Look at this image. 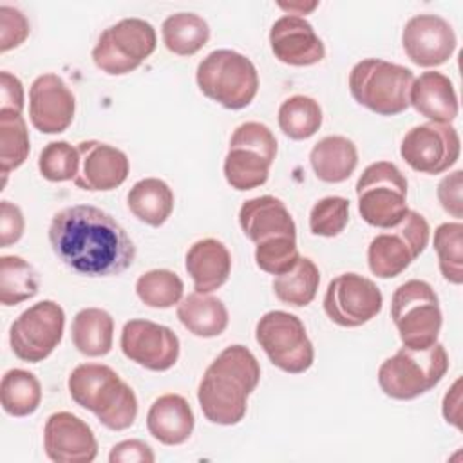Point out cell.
<instances>
[{
  "instance_id": "cell-13",
  "label": "cell",
  "mask_w": 463,
  "mask_h": 463,
  "mask_svg": "<svg viewBox=\"0 0 463 463\" xmlns=\"http://www.w3.org/2000/svg\"><path fill=\"white\" fill-rule=\"evenodd\" d=\"M65 311L54 300H40L14 318L9 344L16 358L36 364L45 360L61 342Z\"/></svg>"
},
{
  "instance_id": "cell-19",
  "label": "cell",
  "mask_w": 463,
  "mask_h": 463,
  "mask_svg": "<svg viewBox=\"0 0 463 463\" xmlns=\"http://www.w3.org/2000/svg\"><path fill=\"white\" fill-rule=\"evenodd\" d=\"M76 99L67 83L52 72L38 76L29 89V118L36 130L60 134L74 119Z\"/></svg>"
},
{
  "instance_id": "cell-11",
  "label": "cell",
  "mask_w": 463,
  "mask_h": 463,
  "mask_svg": "<svg viewBox=\"0 0 463 463\" xmlns=\"http://www.w3.org/2000/svg\"><path fill=\"white\" fill-rule=\"evenodd\" d=\"M255 340L269 362L284 373L300 374L313 365L315 349L302 320L288 311L264 313L255 326Z\"/></svg>"
},
{
  "instance_id": "cell-45",
  "label": "cell",
  "mask_w": 463,
  "mask_h": 463,
  "mask_svg": "<svg viewBox=\"0 0 463 463\" xmlns=\"http://www.w3.org/2000/svg\"><path fill=\"white\" fill-rule=\"evenodd\" d=\"M0 109L24 110V87L22 81L9 71L0 72Z\"/></svg>"
},
{
  "instance_id": "cell-6",
  "label": "cell",
  "mask_w": 463,
  "mask_h": 463,
  "mask_svg": "<svg viewBox=\"0 0 463 463\" xmlns=\"http://www.w3.org/2000/svg\"><path fill=\"white\" fill-rule=\"evenodd\" d=\"M412 81L411 69L380 58H365L349 72V90L354 101L380 116H396L409 107Z\"/></svg>"
},
{
  "instance_id": "cell-23",
  "label": "cell",
  "mask_w": 463,
  "mask_h": 463,
  "mask_svg": "<svg viewBox=\"0 0 463 463\" xmlns=\"http://www.w3.org/2000/svg\"><path fill=\"white\" fill-rule=\"evenodd\" d=\"M409 105L432 123H452L459 112L452 81L438 71H427L414 78L409 90Z\"/></svg>"
},
{
  "instance_id": "cell-9",
  "label": "cell",
  "mask_w": 463,
  "mask_h": 463,
  "mask_svg": "<svg viewBox=\"0 0 463 463\" xmlns=\"http://www.w3.org/2000/svg\"><path fill=\"white\" fill-rule=\"evenodd\" d=\"M358 212L374 228H392L407 208V179L402 170L389 161H376L365 166L356 181Z\"/></svg>"
},
{
  "instance_id": "cell-24",
  "label": "cell",
  "mask_w": 463,
  "mask_h": 463,
  "mask_svg": "<svg viewBox=\"0 0 463 463\" xmlns=\"http://www.w3.org/2000/svg\"><path fill=\"white\" fill-rule=\"evenodd\" d=\"M195 418L190 403L181 394H163L146 412V429L163 445H181L194 430Z\"/></svg>"
},
{
  "instance_id": "cell-2",
  "label": "cell",
  "mask_w": 463,
  "mask_h": 463,
  "mask_svg": "<svg viewBox=\"0 0 463 463\" xmlns=\"http://www.w3.org/2000/svg\"><path fill=\"white\" fill-rule=\"evenodd\" d=\"M259 380L260 365L248 347L241 344L224 347L199 382L197 402L204 418L215 425H237Z\"/></svg>"
},
{
  "instance_id": "cell-18",
  "label": "cell",
  "mask_w": 463,
  "mask_h": 463,
  "mask_svg": "<svg viewBox=\"0 0 463 463\" xmlns=\"http://www.w3.org/2000/svg\"><path fill=\"white\" fill-rule=\"evenodd\" d=\"M43 449L47 458L56 463H90L98 456V441L92 429L67 411L54 412L47 418Z\"/></svg>"
},
{
  "instance_id": "cell-20",
  "label": "cell",
  "mask_w": 463,
  "mask_h": 463,
  "mask_svg": "<svg viewBox=\"0 0 463 463\" xmlns=\"http://www.w3.org/2000/svg\"><path fill=\"white\" fill-rule=\"evenodd\" d=\"M80 168L74 184L89 192H110L121 186L130 172L128 157L123 150L96 139L78 143Z\"/></svg>"
},
{
  "instance_id": "cell-16",
  "label": "cell",
  "mask_w": 463,
  "mask_h": 463,
  "mask_svg": "<svg viewBox=\"0 0 463 463\" xmlns=\"http://www.w3.org/2000/svg\"><path fill=\"white\" fill-rule=\"evenodd\" d=\"M119 345L123 354L148 371H168L179 358L177 335L161 324L132 318L121 329Z\"/></svg>"
},
{
  "instance_id": "cell-31",
  "label": "cell",
  "mask_w": 463,
  "mask_h": 463,
  "mask_svg": "<svg viewBox=\"0 0 463 463\" xmlns=\"http://www.w3.org/2000/svg\"><path fill=\"white\" fill-rule=\"evenodd\" d=\"M320 284V271L309 257H300L297 264L273 279L275 297L293 307H304L313 302Z\"/></svg>"
},
{
  "instance_id": "cell-27",
  "label": "cell",
  "mask_w": 463,
  "mask_h": 463,
  "mask_svg": "<svg viewBox=\"0 0 463 463\" xmlns=\"http://www.w3.org/2000/svg\"><path fill=\"white\" fill-rule=\"evenodd\" d=\"M179 322L195 336L213 338L228 327V309L221 298L208 293H190L177 304Z\"/></svg>"
},
{
  "instance_id": "cell-21",
  "label": "cell",
  "mask_w": 463,
  "mask_h": 463,
  "mask_svg": "<svg viewBox=\"0 0 463 463\" xmlns=\"http://www.w3.org/2000/svg\"><path fill=\"white\" fill-rule=\"evenodd\" d=\"M269 45L275 58L286 65L307 67L324 60L326 47L313 25L298 14H284L271 25Z\"/></svg>"
},
{
  "instance_id": "cell-3",
  "label": "cell",
  "mask_w": 463,
  "mask_h": 463,
  "mask_svg": "<svg viewBox=\"0 0 463 463\" xmlns=\"http://www.w3.org/2000/svg\"><path fill=\"white\" fill-rule=\"evenodd\" d=\"M69 394L83 409L96 414L110 430H125L137 416V398L119 374L103 364H80L69 374Z\"/></svg>"
},
{
  "instance_id": "cell-22",
  "label": "cell",
  "mask_w": 463,
  "mask_h": 463,
  "mask_svg": "<svg viewBox=\"0 0 463 463\" xmlns=\"http://www.w3.org/2000/svg\"><path fill=\"white\" fill-rule=\"evenodd\" d=\"M239 224L251 242H262L273 237H297L295 221L286 204L273 195H260L242 203Z\"/></svg>"
},
{
  "instance_id": "cell-29",
  "label": "cell",
  "mask_w": 463,
  "mask_h": 463,
  "mask_svg": "<svg viewBox=\"0 0 463 463\" xmlns=\"http://www.w3.org/2000/svg\"><path fill=\"white\" fill-rule=\"evenodd\" d=\"M74 347L90 358L105 356L112 349L114 318L99 307H85L76 313L71 326Z\"/></svg>"
},
{
  "instance_id": "cell-41",
  "label": "cell",
  "mask_w": 463,
  "mask_h": 463,
  "mask_svg": "<svg viewBox=\"0 0 463 463\" xmlns=\"http://www.w3.org/2000/svg\"><path fill=\"white\" fill-rule=\"evenodd\" d=\"M29 20L11 5H0V51L7 52L25 42L29 36Z\"/></svg>"
},
{
  "instance_id": "cell-33",
  "label": "cell",
  "mask_w": 463,
  "mask_h": 463,
  "mask_svg": "<svg viewBox=\"0 0 463 463\" xmlns=\"http://www.w3.org/2000/svg\"><path fill=\"white\" fill-rule=\"evenodd\" d=\"M36 269L18 255L0 257V302L16 306L38 293Z\"/></svg>"
},
{
  "instance_id": "cell-46",
  "label": "cell",
  "mask_w": 463,
  "mask_h": 463,
  "mask_svg": "<svg viewBox=\"0 0 463 463\" xmlns=\"http://www.w3.org/2000/svg\"><path fill=\"white\" fill-rule=\"evenodd\" d=\"M443 418L447 423L461 429V378L454 382L443 398Z\"/></svg>"
},
{
  "instance_id": "cell-37",
  "label": "cell",
  "mask_w": 463,
  "mask_h": 463,
  "mask_svg": "<svg viewBox=\"0 0 463 463\" xmlns=\"http://www.w3.org/2000/svg\"><path fill=\"white\" fill-rule=\"evenodd\" d=\"M434 250L439 260V271L450 284L463 282V224L443 222L434 230Z\"/></svg>"
},
{
  "instance_id": "cell-7",
  "label": "cell",
  "mask_w": 463,
  "mask_h": 463,
  "mask_svg": "<svg viewBox=\"0 0 463 463\" xmlns=\"http://www.w3.org/2000/svg\"><path fill=\"white\" fill-rule=\"evenodd\" d=\"M391 318L405 347L427 349L434 345L443 315L432 286L420 279L400 284L391 298Z\"/></svg>"
},
{
  "instance_id": "cell-44",
  "label": "cell",
  "mask_w": 463,
  "mask_h": 463,
  "mask_svg": "<svg viewBox=\"0 0 463 463\" xmlns=\"http://www.w3.org/2000/svg\"><path fill=\"white\" fill-rule=\"evenodd\" d=\"M156 459L148 443L141 439H125L110 449V463H152Z\"/></svg>"
},
{
  "instance_id": "cell-38",
  "label": "cell",
  "mask_w": 463,
  "mask_h": 463,
  "mask_svg": "<svg viewBox=\"0 0 463 463\" xmlns=\"http://www.w3.org/2000/svg\"><path fill=\"white\" fill-rule=\"evenodd\" d=\"M78 168V148L69 145L67 141H51L40 152L38 170L51 183L74 181Z\"/></svg>"
},
{
  "instance_id": "cell-8",
  "label": "cell",
  "mask_w": 463,
  "mask_h": 463,
  "mask_svg": "<svg viewBox=\"0 0 463 463\" xmlns=\"http://www.w3.org/2000/svg\"><path fill=\"white\" fill-rule=\"evenodd\" d=\"M275 156L277 139L269 127L259 121L239 125L232 134L222 166L228 184L239 192L262 186L268 181Z\"/></svg>"
},
{
  "instance_id": "cell-36",
  "label": "cell",
  "mask_w": 463,
  "mask_h": 463,
  "mask_svg": "<svg viewBox=\"0 0 463 463\" xmlns=\"http://www.w3.org/2000/svg\"><path fill=\"white\" fill-rule=\"evenodd\" d=\"M184 284L181 277L170 269H150L136 280V295L139 300L156 309H166L179 304Z\"/></svg>"
},
{
  "instance_id": "cell-39",
  "label": "cell",
  "mask_w": 463,
  "mask_h": 463,
  "mask_svg": "<svg viewBox=\"0 0 463 463\" xmlns=\"http://www.w3.org/2000/svg\"><path fill=\"white\" fill-rule=\"evenodd\" d=\"M298 259L297 237L282 235L255 244V264L269 275L277 277L289 271Z\"/></svg>"
},
{
  "instance_id": "cell-10",
  "label": "cell",
  "mask_w": 463,
  "mask_h": 463,
  "mask_svg": "<svg viewBox=\"0 0 463 463\" xmlns=\"http://www.w3.org/2000/svg\"><path fill=\"white\" fill-rule=\"evenodd\" d=\"M157 45L156 29L143 18H123L107 27L92 49L94 65L110 76L136 71Z\"/></svg>"
},
{
  "instance_id": "cell-14",
  "label": "cell",
  "mask_w": 463,
  "mask_h": 463,
  "mask_svg": "<svg viewBox=\"0 0 463 463\" xmlns=\"http://www.w3.org/2000/svg\"><path fill=\"white\" fill-rule=\"evenodd\" d=\"M461 152L458 130L450 123L412 127L402 139V159L420 174H443L456 165Z\"/></svg>"
},
{
  "instance_id": "cell-26",
  "label": "cell",
  "mask_w": 463,
  "mask_h": 463,
  "mask_svg": "<svg viewBox=\"0 0 463 463\" xmlns=\"http://www.w3.org/2000/svg\"><path fill=\"white\" fill-rule=\"evenodd\" d=\"M315 175L324 183H342L358 165L356 145L345 136H326L309 152Z\"/></svg>"
},
{
  "instance_id": "cell-12",
  "label": "cell",
  "mask_w": 463,
  "mask_h": 463,
  "mask_svg": "<svg viewBox=\"0 0 463 463\" xmlns=\"http://www.w3.org/2000/svg\"><path fill=\"white\" fill-rule=\"evenodd\" d=\"M430 228L427 219L409 210L403 219L376 235L367 248V264L373 275L380 279H392L405 271L414 259H418L429 244Z\"/></svg>"
},
{
  "instance_id": "cell-35",
  "label": "cell",
  "mask_w": 463,
  "mask_h": 463,
  "mask_svg": "<svg viewBox=\"0 0 463 463\" xmlns=\"http://www.w3.org/2000/svg\"><path fill=\"white\" fill-rule=\"evenodd\" d=\"M29 132L22 112L0 109V172L7 175L29 156Z\"/></svg>"
},
{
  "instance_id": "cell-25",
  "label": "cell",
  "mask_w": 463,
  "mask_h": 463,
  "mask_svg": "<svg viewBox=\"0 0 463 463\" xmlns=\"http://www.w3.org/2000/svg\"><path fill=\"white\" fill-rule=\"evenodd\" d=\"M184 268L197 293H212L228 280L232 255L221 241L212 237L201 239L188 248Z\"/></svg>"
},
{
  "instance_id": "cell-42",
  "label": "cell",
  "mask_w": 463,
  "mask_h": 463,
  "mask_svg": "<svg viewBox=\"0 0 463 463\" xmlns=\"http://www.w3.org/2000/svg\"><path fill=\"white\" fill-rule=\"evenodd\" d=\"M463 172L454 170L452 174L445 175L438 184V201L447 213L456 217L458 221L463 217Z\"/></svg>"
},
{
  "instance_id": "cell-34",
  "label": "cell",
  "mask_w": 463,
  "mask_h": 463,
  "mask_svg": "<svg viewBox=\"0 0 463 463\" xmlns=\"http://www.w3.org/2000/svg\"><path fill=\"white\" fill-rule=\"evenodd\" d=\"M322 125V109L309 96L295 94L279 107V127L289 139L302 141L317 134Z\"/></svg>"
},
{
  "instance_id": "cell-32",
  "label": "cell",
  "mask_w": 463,
  "mask_h": 463,
  "mask_svg": "<svg viewBox=\"0 0 463 463\" xmlns=\"http://www.w3.org/2000/svg\"><path fill=\"white\" fill-rule=\"evenodd\" d=\"M0 402L7 414L14 418L29 416L42 402V385L33 373L25 369H9L2 376Z\"/></svg>"
},
{
  "instance_id": "cell-1",
  "label": "cell",
  "mask_w": 463,
  "mask_h": 463,
  "mask_svg": "<svg viewBox=\"0 0 463 463\" xmlns=\"http://www.w3.org/2000/svg\"><path fill=\"white\" fill-rule=\"evenodd\" d=\"M49 242L65 266L85 277L119 275L136 259V246L125 228L92 204H74L54 213Z\"/></svg>"
},
{
  "instance_id": "cell-28",
  "label": "cell",
  "mask_w": 463,
  "mask_h": 463,
  "mask_svg": "<svg viewBox=\"0 0 463 463\" xmlns=\"http://www.w3.org/2000/svg\"><path fill=\"white\" fill-rule=\"evenodd\" d=\"M127 206L141 222L159 228L174 210V192L163 179L145 177L128 190Z\"/></svg>"
},
{
  "instance_id": "cell-30",
  "label": "cell",
  "mask_w": 463,
  "mask_h": 463,
  "mask_svg": "<svg viewBox=\"0 0 463 463\" xmlns=\"http://www.w3.org/2000/svg\"><path fill=\"white\" fill-rule=\"evenodd\" d=\"M161 36L170 52L192 56L208 43L210 27L206 20L195 13H175L163 22Z\"/></svg>"
},
{
  "instance_id": "cell-4",
  "label": "cell",
  "mask_w": 463,
  "mask_h": 463,
  "mask_svg": "<svg viewBox=\"0 0 463 463\" xmlns=\"http://www.w3.org/2000/svg\"><path fill=\"white\" fill-rule=\"evenodd\" d=\"M449 371V354L436 342L427 349L402 347L378 369V385L392 400H414L434 389Z\"/></svg>"
},
{
  "instance_id": "cell-5",
  "label": "cell",
  "mask_w": 463,
  "mask_h": 463,
  "mask_svg": "<svg viewBox=\"0 0 463 463\" xmlns=\"http://www.w3.org/2000/svg\"><path fill=\"white\" fill-rule=\"evenodd\" d=\"M199 90L230 110L248 107L259 90V72L250 58L232 49L206 54L195 72Z\"/></svg>"
},
{
  "instance_id": "cell-43",
  "label": "cell",
  "mask_w": 463,
  "mask_h": 463,
  "mask_svg": "<svg viewBox=\"0 0 463 463\" xmlns=\"http://www.w3.org/2000/svg\"><path fill=\"white\" fill-rule=\"evenodd\" d=\"M24 228H25V221H24L22 210L9 201H2L0 203V246L7 248L18 242L20 237L24 235Z\"/></svg>"
},
{
  "instance_id": "cell-40",
  "label": "cell",
  "mask_w": 463,
  "mask_h": 463,
  "mask_svg": "<svg viewBox=\"0 0 463 463\" xmlns=\"http://www.w3.org/2000/svg\"><path fill=\"white\" fill-rule=\"evenodd\" d=\"M349 221V201L340 195H329L317 201L309 212V230L318 237H336Z\"/></svg>"
},
{
  "instance_id": "cell-17",
  "label": "cell",
  "mask_w": 463,
  "mask_h": 463,
  "mask_svg": "<svg viewBox=\"0 0 463 463\" xmlns=\"http://www.w3.org/2000/svg\"><path fill=\"white\" fill-rule=\"evenodd\" d=\"M452 25L430 13L414 14L402 31V45L407 58L418 67H438L450 60L456 51Z\"/></svg>"
},
{
  "instance_id": "cell-15",
  "label": "cell",
  "mask_w": 463,
  "mask_h": 463,
  "mask_svg": "<svg viewBox=\"0 0 463 463\" xmlns=\"http://www.w3.org/2000/svg\"><path fill=\"white\" fill-rule=\"evenodd\" d=\"M383 297L380 288L358 273L335 277L326 289L324 311L342 327H358L382 311Z\"/></svg>"
}]
</instances>
